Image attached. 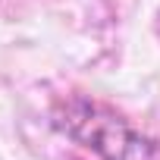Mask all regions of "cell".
Listing matches in <instances>:
<instances>
[{
  "label": "cell",
  "instance_id": "6da1fadb",
  "mask_svg": "<svg viewBox=\"0 0 160 160\" xmlns=\"http://www.w3.org/2000/svg\"><path fill=\"white\" fill-rule=\"evenodd\" d=\"M63 129H69L72 138L85 141L107 160H160V151L154 141L141 138L122 119L101 113L98 107H88V104L69 107Z\"/></svg>",
  "mask_w": 160,
  "mask_h": 160
}]
</instances>
